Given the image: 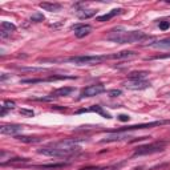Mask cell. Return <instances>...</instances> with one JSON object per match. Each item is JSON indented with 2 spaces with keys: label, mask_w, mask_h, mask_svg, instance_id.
I'll return each mask as SVG.
<instances>
[{
  "label": "cell",
  "mask_w": 170,
  "mask_h": 170,
  "mask_svg": "<svg viewBox=\"0 0 170 170\" xmlns=\"http://www.w3.org/2000/svg\"><path fill=\"white\" fill-rule=\"evenodd\" d=\"M80 150L81 146L78 145V140H63L42 146L37 150V153L47 157H69L78 153Z\"/></svg>",
  "instance_id": "cell-1"
},
{
  "label": "cell",
  "mask_w": 170,
  "mask_h": 170,
  "mask_svg": "<svg viewBox=\"0 0 170 170\" xmlns=\"http://www.w3.org/2000/svg\"><path fill=\"white\" fill-rule=\"evenodd\" d=\"M106 39L117 44H133L142 41L144 39H146V35L142 31H125L122 28H116L106 36Z\"/></svg>",
  "instance_id": "cell-2"
},
{
  "label": "cell",
  "mask_w": 170,
  "mask_h": 170,
  "mask_svg": "<svg viewBox=\"0 0 170 170\" xmlns=\"http://www.w3.org/2000/svg\"><path fill=\"white\" fill-rule=\"evenodd\" d=\"M106 60V56H73L67 59L68 63L75 65H96Z\"/></svg>",
  "instance_id": "cell-3"
},
{
  "label": "cell",
  "mask_w": 170,
  "mask_h": 170,
  "mask_svg": "<svg viewBox=\"0 0 170 170\" xmlns=\"http://www.w3.org/2000/svg\"><path fill=\"white\" fill-rule=\"evenodd\" d=\"M165 146H166L165 141H157V142L149 144V145L138 146V148L134 150V155H146V154H153V153L162 152Z\"/></svg>",
  "instance_id": "cell-4"
},
{
  "label": "cell",
  "mask_w": 170,
  "mask_h": 170,
  "mask_svg": "<svg viewBox=\"0 0 170 170\" xmlns=\"http://www.w3.org/2000/svg\"><path fill=\"white\" fill-rule=\"evenodd\" d=\"M105 92V86L101 84H96V85H89L88 88L81 92L80 98H89V97H95V96H98L101 93Z\"/></svg>",
  "instance_id": "cell-5"
},
{
  "label": "cell",
  "mask_w": 170,
  "mask_h": 170,
  "mask_svg": "<svg viewBox=\"0 0 170 170\" xmlns=\"http://www.w3.org/2000/svg\"><path fill=\"white\" fill-rule=\"evenodd\" d=\"M128 138H132V136L128 132H116V133H110L106 134L105 138L100 141L101 144H106V142H117V141H125Z\"/></svg>",
  "instance_id": "cell-6"
},
{
  "label": "cell",
  "mask_w": 170,
  "mask_h": 170,
  "mask_svg": "<svg viewBox=\"0 0 170 170\" xmlns=\"http://www.w3.org/2000/svg\"><path fill=\"white\" fill-rule=\"evenodd\" d=\"M70 29L75 31V36L78 39L81 37H85L86 35H89L92 32V27L88 24H73L70 27Z\"/></svg>",
  "instance_id": "cell-7"
},
{
  "label": "cell",
  "mask_w": 170,
  "mask_h": 170,
  "mask_svg": "<svg viewBox=\"0 0 170 170\" xmlns=\"http://www.w3.org/2000/svg\"><path fill=\"white\" fill-rule=\"evenodd\" d=\"M125 86L132 90H142L150 86V83L145 80H129L125 83Z\"/></svg>",
  "instance_id": "cell-8"
},
{
  "label": "cell",
  "mask_w": 170,
  "mask_h": 170,
  "mask_svg": "<svg viewBox=\"0 0 170 170\" xmlns=\"http://www.w3.org/2000/svg\"><path fill=\"white\" fill-rule=\"evenodd\" d=\"M21 130H23V126L18 125V124H7V125L0 126V133H1V134L18 136V133L21 132Z\"/></svg>",
  "instance_id": "cell-9"
},
{
  "label": "cell",
  "mask_w": 170,
  "mask_h": 170,
  "mask_svg": "<svg viewBox=\"0 0 170 170\" xmlns=\"http://www.w3.org/2000/svg\"><path fill=\"white\" fill-rule=\"evenodd\" d=\"M137 53L133 52V51H121V52H117L114 55H109L106 56V59H117V60H121V59H132L136 57Z\"/></svg>",
  "instance_id": "cell-10"
},
{
  "label": "cell",
  "mask_w": 170,
  "mask_h": 170,
  "mask_svg": "<svg viewBox=\"0 0 170 170\" xmlns=\"http://www.w3.org/2000/svg\"><path fill=\"white\" fill-rule=\"evenodd\" d=\"M75 90V88L73 86H63V88H59L57 90H55V92L51 95V97L52 98H56V97H64V96H69L70 93Z\"/></svg>",
  "instance_id": "cell-11"
},
{
  "label": "cell",
  "mask_w": 170,
  "mask_h": 170,
  "mask_svg": "<svg viewBox=\"0 0 170 170\" xmlns=\"http://www.w3.org/2000/svg\"><path fill=\"white\" fill-rule=\"evenodd\" d=\"M85 112H96V113H98V114L103 116L104 118H108V120H110V118H112V116H110L109 113L104 112V109L100 105H93L92 108H89V109H81V110H78L77 113H85Z\"/></svg>",
  "instance_id": "cell-12"
},
{
  "label": "cell",
  "mask_w": 170,
  "mask_h": 170,
  "mask_svg": "<svg viewBox=\"0 0 170 170\" xmlns=\"http://www.w3.org/2000/svg\"><path fill=\"white\" fill-rule=\"evenodd\" d=\"M122 8H114V10H112L110 12H108L105 13V15H103V16H98L96 20L97 21H108V20H110L112 18H114V16H117V15H120V13H122Z\"/></svg>",
  "instance_id": "cell-13"
},
{
  "label": "cell",
  "mask_w": 170,
  "mask_h": 170,
  "mask_svg": "<svg viewBox=\"0 0 170 170\" xmlns=\"http://www.w3.org/2000/svg\"><path fill=\"white\" fill-rule=\"evenodd\" d=\"M149 45L152 48H155V49H170V37L152 42V44H149Z\"/></svg>",
  "instance_id": "cell-14"
},
{
  "label": "cell",
  "mask_w": 170,
  "mask_h": 170,
  "mask_svg": "<svg viewBox=\"0 0 170 170\" xmlns=\"http://www.w3.org/2000/svg\"><path fill=\"white\" fill-rule=\"evenodd\" d=\"M40 8H42L44 11H49V12H56V11H60L61 10V5L59 3H48V1H44V3H40Z\"/></svg>",
  "instance_id": "cell-15"
},
{
  "label": "cell",
  "mask_w": 170,
  "mask_h": 170,
  "mask_svg": "<svg viewBox=\"0 0 170 170\" xmlns=\"http://www.w3.org/2000/svg\"><path fill=\"white\" fill-rule=\"evenodd\" d=\"M96 12H97L96 10H77L76 11V15L78 16V19L84 20V19H89L92 16H95Z\"/></svg>",
  "instance_id": "cell-16"
},
{
  "label": "cell",
  "mask_w": 170,
  "mask_h": 170,
  "mask_svg": "<svg viewBox=\"0 0 170 170\" xmlns=\"http://www.w3.org/2000/svg\"><path fill=\"white\" fill-rule=\"evenodd\" d=\"M15 138H18L19 141L25 144H36L41 141L40 137H31V136H15Z\"/></svg>",
  "instance_id": "cell-17"
},
{
  "label": "cell",
  "mask_w": 170,
  "mask_h": 170,
  "mask_svg": "<svg viewBox=\"0 0 170 170\" xmlns=\"http://www.w3.org/2000/svg\"><path fill=\"white\" fill-rule=\"evenodd\" d=\"M1 31H5L8 33H12L16 31V25L10 21H1Z\"/></svg>",
  "instance_id": "cell-18"
},
{
  "label": "cell",
  "mask_w": 170,
  "mask_h": 170,
  "mask_svg": "<svg viewBox=\"0 0 170 170\" xmlns=\"http://www.w3.org/2000/svg\"><path fill=\"white\" fill-rule=\"evenodd\" d=\"M148 72L145 70H141V72H132L129 75V80H144L146 77Z\"/></svg>",
  "instance_id": "cell-19"
},
{
  "label": "cell",
  "mask_w": 170,
  "mask_h": 170,
  "mask_svg": "<svg viewBox=\"0 0 170 170\" xmlns=\"http://www.w3.org/2000/svg\"><path fill=\"white\" fill-rule=\"evenodd\" d=\"M64 163H53V165H40L36 166L39 169H57V168H63Z\"/></svg>",
  "instance_id": "cell-20"
},
{
  "label": "cell",
  "mask_w": 170,
  "mask_h": 170,
  "mask_svg": "<svg viewBox=\"0 0 170 170\" xmlns=\"http://www.w3.org/2000/svg\"><path fill=\"white\" fill-rule=\"evenodd\" d=\"M42 20H44V16H42V13H40V12L31 16V21H33V23H40Z\"/></svg>",
  "instance_id": "cell-21"
},
{
  "label": "cell",
  "mask_w": 170,
  "mask_h": 170,
  "mask_svg": "<svg viewBox=\"0 0 170 170\" xmlns=\"http://www.w3.org/2000/svg\"><path fill=\"white\" fill-rule=\"evenodd\" d=\"M3 108H5V109H8V110L15 109V103L11 100H5V101H3Z\"/></svg>",
  "instance_id": "cell-22"
},
{
  "label": "cell",
  "mask_w": 170,
  "mask_h": 170,
  "mask_svg": "<svg viewBox=\"0 0 170 170\" xmlns=\"http://www.w3.org/2000/svg\"><path fill=\"white\" fill-rule=\"evenodd\" d=\"M20 114L25 116V117H33L35 116V112L31 109H20Z\"/></svg>",
  "instance_id": "cell-23"
},
{
  "label": "cell",
  "mask_w": 170,
  "mask_h": 170,
  "mask_svg": "<svg viewBox=\"0 0 170 170\" xmlns=\"http://www.w3.org/2000/svg\"><path fill=\"white\" fill-rule=\"evenodd\" d=\"M108 95H109L110 97H118V96L122 95V92H121L120 89H112V90H109V92H108Z\"/></svg>",
  "instance_id": "cell-24"
},
{
  "label": "cell",
  "mask_w": 170,
  "mask_h": 170,
  "mask_svg": "<svg viewBox=\"0 0 170 170\" xmlns=\"http://www.w3.org/2000/svg\"><path fill=\"white\" fill-rule=\"evenodd\" d=\"M170 28V21H160V29L161 31H166Z\"/></svg>",
  "instance_id": "cell-25"
},
{
  "label": "cell",
  "mask_w": 170,
  "mask_h": 170,
  "mask_svg": "<svg viewBox=\"0 0 170 170\" xmlns=\"http://www.w3.org/2000/svg\"><path fill=\"white\" fill-rule=\"evenodd\" d=\"M129 116L128 114H118V120L122 121V122H126V121H129Z\"/></svg>",
  "instance_id": "cell-26"
},
{
  "label": "cell",
  "mask_w": 170,
  "mask_h": 170,
  "mask_svg": "<svg viewBox=\"0 0 170 170\" xmlns=\"http://www.w3.org/2000/svg\"><path fill=\"white\" fill-rule=\"evenodd\" d=\"M80 170H114L113 168H86V169H80Z\"/></svg>",
  "instance_id": "cell-27"
},
{
  "label": "cell",
  "mask_w": 170,
  "mask_h": 170,
  "mask_svg": "<svg viewBox=\"0 0 170 170\" xmlns=\"http://www.w3.org/2000/svg\"><path fill=\"white\" fill-rule=\"evenodd\" d=\"M7 110H8V109H5V108L1 106V110H0V117H4V116L7 114Z\"/></svg>",
  "instance_id": "cell-28"
},
{
  "label": "cell",
  "mask_w": 170,
  "mask_h": 170,
  "mask_svg": "<svg viewBox=\"0 0 170 170\" xmlns=\"http://www.w3.org/2000/svg\"><path fill=\"white\" fill-rule=\"evenodd\" d=\"M7 77H8L7 75H3V76H1V81H4V80H5V78H7Z\"/></svg>",
  "instance_id": "cell-29"
}]
</instances>
